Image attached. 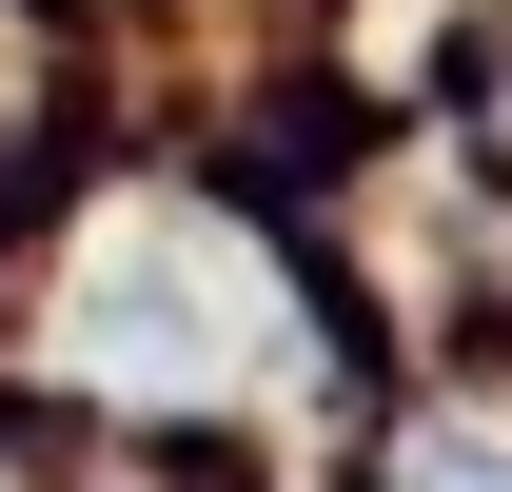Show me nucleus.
Here are the masks:
<instances>
[{
    "label": "nucleus",
    "mask_w": 512,
    "mask_h": 492,
    "mask_svg": "<svg viewBox=\"0 0 512 492\" xmlns=\"http://www.w3.org/2000/svg\"><path fill=\"white\" fill-rule=\"evenodd\" d=\"M256 335V296L217 276V256H138L119 296H79V355L99 374H138V355H237Z\"/></svg>",
    "instance_id": "nucleus-1"
},
{
    "label": "nucleus",
    "mask_w": 512,
    "mask_h": 492,
    "mask_svg": "<svg viewBox=\"0 0 512 492\" xmlns=\"http://www.w3.org/2000/svg\"><path fill=\"white\" fill-rule=\"evenodd\" d=\"M434 492H512V473H493V453H434Z\"/></svg>",
    "instance_id": "nucleus-2"
}]
</instances>
